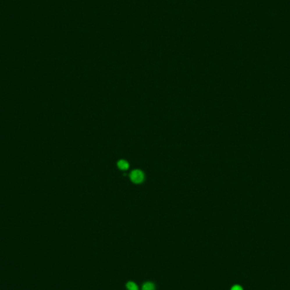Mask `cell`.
<instances>
[{"instance_id":"cell-1","label":"cell","mask_w":290,"mask_h":290,"mask_svg":"<svg viewBox=\"0 0 290 290\" xmlns=\"http://www.w3.org/2000/svg\"><path fill=\"white\" fill-rule=\"evenodd\" d=\"M130 178L135 184H140L144 180V174L139 170H132L130 174Z\"/></svg>"},{"instance_id":"cell-2","label":"cell","mask_w":290,"mask_h":290,"mask_svg":"<svg viewBox=\"0 0 290 290\" xmlns=\"http://www.w3.org/2000/svg\"><path fill=\"white\" fill-rule=\"evenodd\" d=\"M142 290H155V286L153 282H147L143 283V285L142 287Z\"/></svg>"},{"instance_id":"cell-3","label":"cell","mask_w":290,"mask_h":290,"mask_svg":"<svg viewBox=\"0 0 290 290\" xmlns=\"http://www.w3.org/2000/svg\"><path fill=\"white\" fill-rule=\"evenodd\" d=\"M117 166H118V167L120 168V170H127L128 167H129V165H128V163H127L126 160H120V161L117 163Z\"/></svg>"},{"instance_id":"cell-4","label":"cell","mask_w":290,"mask_h":290,"mask_svg":"<svg viewBox=\"0 0 290 290\" xmlns=\"http://www.w3.org/2000/svg\"><path fill=\"white\" fill-rule=\"evenodd\" d=\"M127 290H138V285L133 282H128L127 283Z\"/></svg>"},{"instance_id":"cell-5","label":"cell","mask_w":290,"mask_h":290,"mask_svg":"<svg viewBox=\"0 0 290 290\" xmlns=\"http://www.w3.org/2000/svg\"><path fill=\"white\" fill-rule=\"evenodd\" d=\"M232 290H242V289L239 286H234V287H232Z\"/></svg>"}]
</instances>
